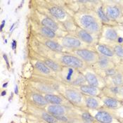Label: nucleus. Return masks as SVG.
Returning <instances> with one entry per match:
<instances>
[{
    "instance_id": "1",
    "label": "nucleus",
    "mask_w": 123,
    "mask_h": 123,
    "mask_svg": "<svg viewBox=\"0 0 123 123\" xmlns=\"http://www.w3.org/2000/svg\"><path fill=\"white\" fill-rule=\"evenodd\" d=\"M73 16L77 27L100 37L104 25L98 18L95 10L89 8L82 9L75 12Z\"/></svg>"
},
{
    "instance_id": "2",
    "label": "nucleus",
    "mask_w": 123,
    "mask_h": 123,
    "mask_svg": "<svg viewBox=\"0 0 123 123\" xmlns=\"http://www.w3.org/2000/svg\"><path fill=\"white\" fill-rule=\"evenodd\" d=\"M47 5L48 13L51 17L58 22L66 31L75 32L77 25L73 16H70L68 11L58 5L52 4L51 2Z\"/></svg>"
},
{
    "instance_id": "3",
    "label": "nucleus",
    "mask_w": 123,
    "mask_h": 123,
    "mask_svg": "<svg viewBox=\"0 0 123 123\" xmlns=\"http://www.w3.org/2000/svg\"><path fill=\"white\" fill-rule=\"evenodd\" d=\"M57 61L63 67L71 68L78 70H85L88 65L80 58L70 52H54L53 56L49 58Z\"/></svg>"
},
{
    "instance_id": "4",
    "label": "nucleus",
    "mask_w": 123,
    "mask_h": 123,
    "mask_svg": "<svg viewBox=\"0 0 123 123\" xmlns=\"http://www.w3.org/2000/svg\"><path fill=\"white\" fill-rule=\"evenodd\" d=\"M58 93L63 95L70 104L77 107H86L85 96L83 94L78 88L76 89L72 86H66L63 89H58Z\"/></svg>"
},
{
    "instance_id": "5",
    "label": "nucleus",
    "mask_w": 123,
    "mask_h": 123,
    "mask_svg": "<svg viewBox=\"0 0 123 123\" xmlns=\"http://www.w3.org/2000/svg\"><path fill=\"white\" fill-rule=\"evenodd\" d=\"M35 16L38 20V23L53 30L58 36V38L62 37L68 35V32L63 28L61 25L52 17L47 15L39 11H35Z\"/></svg>"
},
{
    "instance_id": "6",
    "label": "nucleus",
    "mask_w": 123,
    "mask_h": 123,
    "mask_svg": "<svg viewBox=\"0 0 123 123\" xmlns=\"http://www.w3.org/2000/svg\"><path fill=\"white\" fill-rule=\"evenodd\" d=\"M56 40L64 49H67L69 51L80 49L86 48V47L85 44L82 42H81L75 35H73L70 34H68L62 37L57 38Z\"/></svg>"
},
{
    "instance_id": "7",
    "label": "nucleus",
    "mask_w": 123,
    "mask_h": 123,
    "mask_svg": "<svg viewBox=\"0 0 123 123\" xmlns=\"http://www.w3.org/2000/svg\"><path fill=\"white\" fill-rule=\"evenodd\" d=\"M68 52H70L77 56L78 58L82 59L84 62H85L87 65L96 64L99 56V54L96 51L90 50L87 48L76 49L73 51H69Z\"/></svg>"
},
{
    "instance_id": "8",
    "label": "nucleus",
    "mask_w": 123,
    "mask_h": 123,
    "mask_svg": "<svg viewBox=\"0 0 123 123\" xmlns=\"http://www.w3.org/2000/svg\"><path fill=\"white\" fill-rule=\"evenodd\" d=\"M103 10L107 17L113 22L123 23V13L121 4H104Z\"/></svg>"
},
{
    "instance_id": "9",
    "label": "nucleus",
    "mask_w": 123,
    "mask_h": 123,
    "mask_svg": "<svg viewBox=\"0 0 123 123\" xmlns=\"http://www.w3.org/2000/svg\"><path fill=\"white\" fill-rule=\"evenodd\" d=\"M74 32L76 37L81 42H82L86 46H94L95 47L97 44H98V42L99 36L94 35L77 26Z\"/></svg>"
},
{
    "instance_id": "10",
    "label": "nucleus",
    "mask_w": 123,
    "mask_h": 123,
    "mask_svg": "<svg viewBox=\"0 0 123 123\" xmlns=\"http://www.w3.org/2000/svg\"><path fill=\"white\" fill-rule=\"evenodd\" d=\"M83 74L85 77L86 82L88 85L94 86L102 89L106 86V83L104 80L94 71L85 70H84Z\"/></svg>"
},
{
    "instance_id": "11",
    "label": "nucleus",
    "mask_w": 123,
    "mask_h": 123,
    "mask_svg": "<svg viewBox=\"0 0 123 123\" xmlns=\"http://www.w3.org/2000/svg\"><path fill=\"white\" fill-rule=\"evenodd\" d=\"M31 85L35 89H36V90L37 92H41V93H44V94H59L58 92L56 90V89L55 87H54L53 85L46 83L42 80L39 81L37 78H35V80H34L32 82H31Z\"/></svg>"
},
{
    "instance_id": "12",
    "label": "nucleus",
    "mask_w": 123,
    "mask_h": 123,
    "mask_svg": "<svg viewBox=\"0 0 123 123\" xmlns=\"http://www.w3.org/2000/svg\"><path fill=\"white\" fill-rule=\"evenodd\" d=\"M45 110L54 117L68 115L72 113L71 106L64 105L49 104L45 107Z\"/></svg>"
},
{
    "instance_id": "13",
    "label": "nucleus",
    "mask_w": 123,
    "mask_h": 123,
    "mask_svg": "<svg viewBox=\"0 0 123 123\" xmlns=\"http://www.w3.org/2000/svg\"><path fill=\"white\" fill-rule=\"evenodd\" d=\"M80 73L81 71L77 69L63 67L62 70L58 74L61 75V77L63 79L64 82H66L67 84L70 86Z\"/></svg>"
},
{
    "instance_id": "14",
    "label": "nucleus",
    "mask_w": 123,
    "mask_h": 123,
    "mask_svg": "<svg viewBox=\"0 0 123 123\" xmlns=\"http://www.w3.org/2000/svg\"><path fill=\"white\" fill-rule=\"evenodd\" d=\"M32 109L30 110L31 112L33 113V115L35 116L39 117L40 119H42L43 121H44L47 123H59V121L56 118L47 112L45 109H42V108H39L38 106H36L33 105V108L31 107Z\"/></svg>"
},
{
    "instance_id": "15",
    "label": "nucleus",
    "mask_w": 123,
    "mask_h": 123,
    "mask_svg": "<svg viewBox=\"0 0 123 123\" xmlns=\"http://www.w3.org/2000/svg\"><path fill=\"white\" fill-rule=\"evenodd\" d=\"M37 38L39 42H41L44 46L51 50L53 52L56 53H60V52H64V48L63 47L56 39H49V38L42 37L41 35H37Z\"/></svg>"
},
{
    "instance_id": "16",
    "label": "nucleus",
    "mask_w": 123,
    "mask_h": 123,
    "mask_svg": "<svg viewBox=\"0 0 123 123\" xmlns=\"http://www.w3.org/2000/svg\"><path fill=\"white\" fill-rule=\"evenodd\" d=\"M94 118L98 123H119L113 115L106 110H98L94 116Z\"/></svg>"
},
{
    "instance_id": "17",
    "label": "nucleus",
    "mask_w": 123,
    "mask_h": 123,
    "mask_svg": "<svg viewBox=\"0 0 123 123\" xmlns=\"http://www.w3.org/2000/svg\"><path fill=\"white\" fill-rule=\"evenodd\" d=\"M32 27H33V30L39 35L52 39H56L58 38L57 35L53 30L40 25L37 22H33Z\"/></svg>"
},
{
    "instance_id": "18",
    "label": "nucleus",
    "mask_w": 123,
    "mask_h": 123,
    "mask_svg": "<svg viewBox=\"0 0 123 123\" xmlns=\"http://www.w3.org/2000/svg\"><path fill=\"white\" fill-rule=\"evenodd\" d=\"M44 96L49 103V104L64 105L67 106H73L61 94H44Z\"/></svg>"
},
{
    "instance_id": "19",
    "label": "nucleus",
    "mask_w": 123,
    "mask_h": 123,
    "mask_svg": "<svg viewBox=\"0 0 123 123\" xmlns=\"http://www.w3.org/2000/svg\"><path fill=\"white\" fill-rule=\"evenodd\" d=\"M78 89L86 96H100L103 94V89L89 85H83L77 87Z\"/></svg>"
},
{
    "instance_id": "20",
    "label": "nucleus",
    "mask_w": 123,
    "mask_h": 123,
    "mask_svg": "<svg viewBox=\"0 0 123 123\" xmlns=\"http://www.w3.org/2000/svg\"><path fill=\"white\" fill-rule=\"evenodd\" d=\"M104 105L103 101L99 96H85V106L91 110H99Z\"/></svg>"
},
{
    "instance_id": "21",
    "label": "nucleus",
    "mask_w": 123,
    "mask_h": 123,
    "mask_svg": "<svg viewBox=\"0 0 123 123\" xmlns=\"http://www.w3.org/2000/svg\"><path fill=\"white\" fill-rule=\"evenodd\" d=\"M101 98L103 101L104 105L107 108H109L111 110H116L123 106L122 102L120 100L114 97L108 96H104Z\"/></svg>"
},
{
    "instance_id": "22",
    "label": "nucleus",
    "mask_w": 123,
    "mask_h": 123,
    "mask_svg": "<svg viewBox=\"0 0 123 123\" xmlns=\"http://www.w3.org/2000/svg\"><path fill=\"white\" fill-rule=\"evenodd\" d=\"M95 65L99 70H104V71L108 69L115 68V63L111 58L101 55H99L98 61Z\"/></svg>"
},
{
    "instance_id": "23",
    "label": "nucleus",
    "mask_w": 123,
    "mask_h": 123,
    "mask_svg": "<svg viewBox=\"0 0 123 123\" xmlns=\"http://www.w3.org/2000/svg\"><path fill=\"white\" fill-rule=\"evenodd\" d=\"M95 11H96V13L98 18L101 20V22L102 23L103 25H107L108 27H113V26H115L117 25V23H115L113 20H111V19H109L107 17V16L104 12L102 5H100L97 8H96Z\"/></svg>"
},
{
    "instance_id": "24",
    "label": "nucleus",
    "mask_w": 123,
    "mask_h": 123,
    "mask_svg": "<svg viewBox=\"0 0 123 123\" xmlns=\"http://www.w3.org/2000/svg\"><path fill=\"white\" fill-rule=\"evenodd\" d=\"M34 67L37 73H39V76H49L52 74V73H54L42 61H36L35 62Z\"/></svg>"
},
{
    "instance_id": "25",
    "label": "nucleus",
    "mask_w": 123,
    "mask_h": 123,
    "mask_svg": "<svg viewBox=\"0 0 123 123\" xmlns=\"http://www.w3.org/2000/svg\"><path fill=\"white\" fill-rule=\"evenodd\" d=\"M95 48L96 49V51L98 53L99 55L108 57L110 58L115 56V54L112 47H110L108 45L104 44H97L95 46Z\"/></svg>"
},
{
    "instance_id": "26",
    "label": "nucleus",
    "mask_w": 123,
    "mask_h": 123,
    "mask_svg": "<svg viewBox=\"0 0 123 123\" xmlns=\"http://www.w3.org/2000/svg\"><path fill=\"white\" fill-rule=\"evenodd\" d=\"M104 37L110 42H118L119 35L117 34V32L113 28V27H107L103 29L102 31Z\"/></svg>"
},
{
    "instance_id": "27",
    "label": "nucleus",
    "mask_w": 123,
    "mask_h": 123,
    "mask_svg": "<svg viewBox=\"0 0 123 123\" xmlns=\"http://www.w3.org/2000/svg\"><path fill=\"white\" fill-rule=\"evenodd\" d=\"M31 96V101H32L33 105L38 106L39 108L42 107H46L47 105H49V103L46 100L44 96L42 95L39 92H33L30 94Z\"/></svg>"
},
{
    "instance_id": "28",
    "label": "nucleus",
    "mask_w": 123,
    "mask_h": 123,
    "mask_svg": "<svg viewBox=\"0 0 123 123\" xmlns=\"http://www.w3.org/2000/svg\"><path fill=\"white\" fill-rule=\"evenodd\" d=\"M107 91L109 92L108 96L114 97L119 100L118 97H121L123 99V86H110L107 88Z\"/></svg>"
},
{
    "instance_id": "29",
    "label": "nucleus",
    "mask_w": 123,
    "mask_h": 123,
    "mask_svg": "<svg viewBox=\"0 0 123 123\" xmlns=\"http://www.w3.org/2000/svg\"><path fill=\"white\" fill-rule=\"evenodd\" d=\"M54 73H59L63 67L62 66L61 64H59L57 61L51 59V58H44L42 61Z\"/></svg>"
},
{
    "instance_id": "30",
    "label": "nucleus",
    "mask_w": 123,
    "mask_h": 123,
    "mask_svg": "<svg viewBox=\"0 0 123 123\" xmlns=\"http://www.w3.org/2000/svg\"><path fill=\"white\" fill-rule=\"evenodd\" d=\"M111 77V81L112 83V86H123V73H117L115 75Z\"/></svg>"
},
{
    "instance_id": "31",
    "label": "nucleus",
    "mask_w": 123,
    "mask_h": 123,
    "mask_svg": "<svg viewBox=\"0 0 123 123\" xmlns=\"http://www.w3.org/2000/svg\"><path fill=\"white\" fill-rule=\"evenodd\" d=\"M112 48H113L115 56L123 58V47L122 44H115Z\"/></svg>"
},
{
    "instance_id": "32",
    "label": "nucleus",
    "mask_w": 123,
    "mask_h": 123,
    "mask_svg": "<svg viewBox=\"0 0 123 123\" xmlns=\"http://www.w3.org/2000/svg\"><path fill=\"white\" fill-rule=\"evenodd\" d=\"M81 120L82 121V123H92L95 120L94 118V116H92V115L88 113V112H85L82 113L81 115Z\"/></svg>"
},
{
    "instance_id": "33",
    "label": "nucleus",
    "mask_w": 123,
    "mask_h": 123,
    "mask_svg": "<svg viewBox=\"0 0 123 123\" xmlns=\"http://www.w3.org/2000/svg\"><path fill=\"white\" fill-rule=\"evenodd\" d=\"M105 75L108 76V77H113V76L115 75L117 73H118L117 72V70L115 69V68H110V69H108L105 71Z\"/></svg>"
},
{
    "instance_id": "34",
    "label": "nucleus",
    "mask_w": 123,
    "mask_h": 123,
    "mask_svg": "<svg viewBox=\"0 0 123 123\" xmlns=\"http://www.w3.org/2000/svg\"><path fill=\"white\" fill-rule=\"evenodd\" d=\"M121 7H122V11H123V4L121 5Z\"/></svg>"
},
{
    "instance_id": "35",
    "label": "nucleus",
    "mask_w": 123,
    "mask_h": 123,
    "mask_svg": "<svg viewBox=\"0 0 123 123\" xmlns=\"http://www.w3.org/2000/svg\"><path fill=\"white\" fill-rule=\"evenodd\" d=\"M122 45H123V42H122Z\"/></svg>"
},
{
    "instance_id": "36",
    "label": "nucleus",
    "mask_w": 123,
    "mask_h": 123,
    "mask_svg": "<svg viewBox=\"0 0 123 123\" xmlns=\"http://www.w3.org/2000/svg\"><path fill=\"white\" fill-rule=\"evenodd\" d=\"M121 25H122V26L123 27V23H121Z\"/></svg>"
},
{
    "instance_id": "37",
    "label": "nucleus",
    "mask_w": 123,
    "mask_h": 123,
    "mask_svg": "<svg viewBox=\"0 0 123 123\" xmlns=\"http://www.w3.org/2000/svg\"><path fill=\"white\" fill-rule=\"evenodd\" d=\"M122 104H123V101H122Z\"/></svg>"
}]
</instances>
